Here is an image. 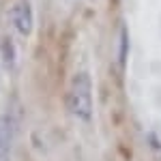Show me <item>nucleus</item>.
Here are the masks:
<instances>
[{"label": "nucleus", "instance_id": "2", "mask_svg": "<svg viewBox=\"0 0 161 161\" xmlns=\"http://www.w3.org/2000/svg\"><path fill=\"white\" fill-rule=\"evenodd\" d=\"M15 133H17L15 116L13 114H2L0 116V161H11Z\"/></svg>", "mask_w": 161, "mask_h": 161}, {"label": "nucleus", "instance_id": "4", "mask_svg": "<svg viewBox=\"0 0 161 161\" xmlns=\"http://www.w3.org/2000/svg\"><path fill=\"white\" fill-rule=\"evenodd\" d=\"M116 60H118V67L125 69L127 67V60H129V30L127 26H120V32H118V52H116Z\"/></svg>", "mask_w": 161, "mask_h": 161}, {"label": "nucleus", "instance_id": "1", "mask_svg": "<svg viewBox=\"0 0 161 161\" xmlns=\"http://www.w3.org/2000/svg\"><path fill=\"white\" fill-rule=\"evenodd\" d=\"M67 105L77 120L88 123L92 118V80L86 71L73 75L69 95H67Z\"/></svg>", "mask_w": 161, "mask_h": 161}, {"label": "nucleus", "instance_id": "3", "mask_svg": "<svg viewBox=\"0 0 161 161\" xmlns=\"http://www.w3.org/2000/svg\"><path fill=\"white\" fill-rule=\"evenodd\" d=\"M9 19H11V26L22 37H28L32 32V7H30V2L28 0H17L11 7Z\"/></svg>", "mask_w": 161, "mask_h": 161}, {"label": "nucleus", "instance_id": "5", "mask_svg": "<svg viewBox=\"0 0 161 161\" xmlns=\"http://www.w3.org/2000/svg\"><path fill=\"white\" fill-rule=\"evenodd\" d=\"M0 56H2V62L7 69L15 67V47H13V41L9 37L0 39Z\"/></svg>", "mask_w": 161, "mask_h": 161}]
</instances>
